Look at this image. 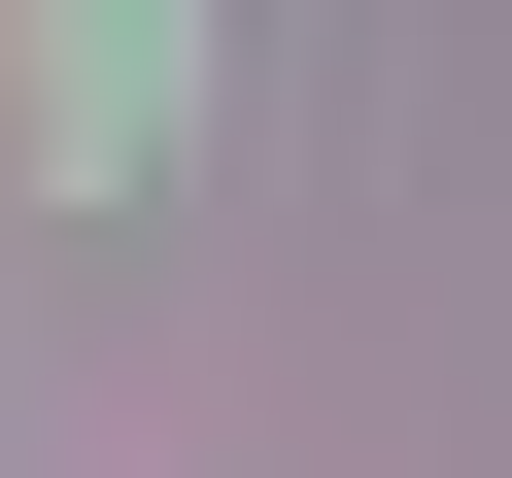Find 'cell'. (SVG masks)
<instances>
[{"label": "cell", "instance_id": "obj_1", "mask_svg": "<svg viewBox=\"0 0 512 478\" xmlns=\"http://www.w3.org/2000/svg\"><path fill=\"white\" fill-rule=\"evenodd\" d=\"M205 137V0H0V171L35 205H137Z\"/></svg>", "mask_w": 512, "mask_h": 478}]
</instances>
